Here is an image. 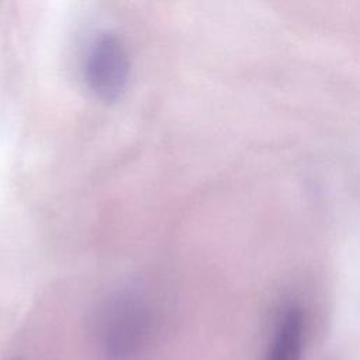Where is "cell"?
<instances>
[{"label":"cell","mask_w":360,"mask_h":360,"mask_svg":"<svg viewBox=\"0 0 360 360\" xmlns=\"http://www.w3.org/2000/svg\"><path fill=\"white\" fill-rule=\"evenodd\" d=\"M156 305L143 288L125 287L98 305L94 318L96 345L105 360H135L150 345Z\"/></svg>","instance_id":"cell-1"},{"label":"cell","mask_w":360,"mask_h":360,"mask_svg":"<svg viewBox=\"0 0 360 360\" xmlns=\"http://www.w3.org/2000/svg\"><path fill=\"white\" fill-rule=\"evenodd\" d=\"M129 55L124 42L111 32L98 34L86 51L83 76L90 91L103 101H115L129 79Z\"/></svg>","instance_id":"cell-2"},{"label":"cell","mask_w":360,"mask_h":360,"mask_svg":"<svg viewBox=\"0 0 360 360\" xmlns=\"http://www.w3.org/2000/svg\"><path fill=\"white\" fill-rule=\"evenodd\" d=\"M305 319L298 305H285L277 319L264 360H302Z\"/></svg>","instance_id":"cell-3"}]
</instances>
